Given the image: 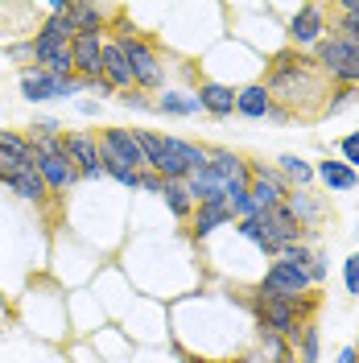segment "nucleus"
<instances>
[{
    "label": "nucleus",
    "mask_w": 359,
    "mask_h": 363,
    "mask_svg": "<svg viewBox=\"0 0 359 363\" xmlns=\"http://www.w3.org/2000/svg\"><path fill=\"white\" fill-rule=\"evenodd\" d=\"M265 91L277 108L285 112H310L322 91H326V79L318 74L314 58L302 54V50H281L277 58L269 62V79H265Z\"/></svg>",
    "instance_id": "nucleus-1"
},
{
    "label": "nucleus",
    "mask_w": 359,
    "mask_h": 363,
    "mask_svg": "<svg viewBox=\"0 0 359 363\" xmlns=\"http://www.w3.org/2000/svg\"><path fill=\"white\" fill-rule=\"evenodd\" d=\"M136 140H140V149H145V165H149L161 182H186L190 174L206 169V153H211L206 145L153 133V128H136Z\"/></svg>",
    "instance_id": "nucleus-2"
},
{
    "label": "nucleus",
    "mask_w": 359,
    "mask_h": 363,
    "mask_svg": "<svg viewBox=\"0 0 359 363\" xmlns=\"http://www.w3.org/2000/svg\"><path fill=\"white\" fill-rule=\"evenodd\" d=\"M112 42L120 45V54L128 58V70H133V87L136 91H161L165 87V62H161L158 45L149 42L145 33H133L128 25L120 21Z\"/></svg>",
    "instance_id": "nucleus-3"
},
{
    "label": "nucleus",
    "mask_w": 359,
    "mask_h": 363,
    "mask_svg": "<svg viewBox=\"0 0 359 363\" xmlns=\"http://www.w3.org/2000/svg\"><path fill=\"white\" fill-rule=\"evenodd\" d=\"M29 145H33V169L42 174L45 190L50 194H67L79 182V169L67 157V149H62V136H29Z\"/></svg>",
    "instance_id": "nucleus-4"
},
{
    "label": "nucleus",
    "mask_w": 359,
    "mask_h": 363,
    "mask_svg": "<svg viewBox=\"0 0 359 363\" xmlns=\"http://www.w3.org/2000/svg\"><path fill=\"white\" fill-rule=\"evenodd\" d=\"M314 67L318 74L326 79V83H335V87H359V45L355 42H343V38H322L314 45Z\"/></svg>",
    "instance_id": "nucleus-5"
},
{
    "label": "nucleus",
    "mask_w": 359,
    "mask_h": 363,
    "mask_svg": "<svg viewBox=\"0 0 359 363\" xmlns=\"http://www.w3.org/2000/svg\"><path fill=\"white\" fill-rule=\"evenodd\" d=\"M248 306H252V318H256V330H265V335H281L285 342H297L302 335V318H297V301H281V297H269V294H256L248 297Z\"/></svg>",
    "instance_id": "nucleus-6"
},
{
    "label": "nucleus",
    "mask_w": 359,
    "mask_h": 363,
    "mask_svg": "<svg viewBox=\"0 0 359 363\" xmlns=\"http://www.w3.org/2000/svg\"><path fill=\"white\" fill-rule=\"evenodd\" d=\"M289 182L277 174V165H265V161H252V182H248V199H252V215H265L272 206H281L289 199Z\"/></svg>",
    "instance_id": "nucleus-7"
},
{
    "label": "nucleus",
    "mask_w": 359,
    "mask_h": 363,
    "mask_svg": "<svg viewBox=\"0 0 359 363\" xmlns=\"http://www.w3.org/2000/svg\"><path fill=\"white\" fill-rule=\"evenodd\" d=\"M314 285H310V277L302 264H293V260H272L265 277H260V294L269 297H281V301H297L302 294H310Z\"/></svg>",
    "instance_id": "nucleus-8"
},
{
    "label": "nucleus",
    "mask_w": 359,
    "mask_h": 363,
    "mask_svg": "<svg viewBox=\"0 0 359 363\" xmlns=\"http://www.w3.org/2000/svg\"><path fill=\"white\" fill-rule=\"evenodd\" d=\"M83 83L79 79H58V74H45L42 67H25L21 70V95L29 104H45V99H70L79 95Z\"/></svg>",
    "instance_id": "nucleus-9"
},
{
    "label": "nucleus",
    "mask_w": 359,
    "mask_h": 363,
    "mask_svg": "<svg viewBox=\"0 0 359 363\" xmlns=\"http://www.w3.org/2000/svg\"><path fill=\"white\" fill-rule=\"evenodd\" d=\"M99 157H112L120 165H128V169H149L145 165V149H140V140H136V128H99Z\"/></svg>",
    "instance_id": "nucleus-10"
},
{
    "label": "nucleus",
    "mask_w": 359,
    "mask_h": 363,
    "mask_svg": "<svg viewBox=\"0 0 359 363\" xmlns=\"http://www.w3.org/2000/svg\"><path fill=\"white\" fill-rule=\"evenodd\" d=\"M289 45L293 50H314L322 38H326V9L322 4H302L289 17Z\"/></svg>",
    "instance_id": "nucleus-11"
},
{
    "label": "nucleus",
    "mask_w": 359,
    "mask_h": 363,
    "mask_svg": "<svg viewBox=\"0 0 359 363\" xmlns=\"http://www.w3.org/2000/svg\"><path fill=\"white\" fill-rule=\"evenodd\" d=\"M62 149L74 161L79 178H104V165H99V140L91 133H62Z\"/></svg>",
    "instance_id": "nucleus-12"
},
{
    "label": "nucleus",
    "mask_w": 359,
    "mask_h": 363,
    "mask_svg": "<svg viewBox=\"0 0 359 363\" xmlns=\"http://www.w3.org/2000/svg\"><path fill=\"white\" fill-rule=\"evenodd\" d=\"M104 42L108 38H74L70 42L74 79H104Z\"/></svg>",
    "instance_id": "nucleus-13"
},
{
    "label": "nucleus",
    "mask_w": 359,
    "mask_h": 363,
    "mask_svg": "<svg viewBox=\"0 0 359 363\" xmlns=\"http://www.w3.org/2000/svg\"><path fill=\"white\" fill-rule=\"evenodd\" d=\"M70 25H74V38H108V9L70 0Z\"/></svg>",
    "instance_id": "nucleus-14"
},
{
    "label": "nucleus",
    "mask_w": 359,
    "mask_h": 363,
    "mask_svg": "<svg viewBox=\"0 0 359 363\" xmlns=\"http://www.w3.org/2000/svg\"><path fill=\"white\" fill-rule=\"evenodd\" d=\"M236 223V215H231V206L227 203H202L194 206V215H190V235L194 240H206V235H215L219 227Z\"/></svg>",
    "instance_id": "nucleus-15"
},
{
    "label": "nucleus",
    "mask_w": 359,
    "mask_h": 363,
    "mask_svg": "<svg viewBox=\"0 0 359 363\" xmlns=\"http://www.w3.org/2000/svg\"><path fill=\"white\" fill-rule=\"evenodd\" d=\"M314 178L331 190V194H351L359 186V174L347 165V161H318L314 165Z\"/></svg>",
    "instance_id": "nucleus-16"
},
{
    "label": "nucleus",
    "mask_w": 359,
    "mask_h": 363,
    "mask_svg": "<svg viewBox=\"0 0 359 363\" xmlns=\"http://www.w3.org/2000/svg\"><path fill=\"white\" fill-rule=\"evenodd\" d=\"M186 190H190V199H194V206L202 203H223L227 199V182L206 165V169H199V174H190L186 178Z\"/></svg>",
    "instance_id": "nucleus-17"
},
{
    "label": "nucleus",
    "mask_w": 359,
    "mask_h": 363,
    "mask_svg": "<svg viewBox=\"0 0 359 363\" xmlns=\"http://www.w3.org/2000/svg\"><path fill=\"white\" fill-rule=\"evenodd\" d=\"M194 95H199L202 112L219 116V120L236 112V87H227V83H211V79H206V83H199V91H194Z\"/></svg>",
    "instance_id": "nucleus-18"
},
{
    "label": "nucleus",
    "mask_w": 359,
    "mask_h": 363,
    "mask_svg": "<svg viewBox=\"0 0 359 363\" xmlns=\"http://www.w3.org/2000/svg\"><path fill=\"white\" fill-rule=\"evenodd\" d=\"M272 112V99L265 83H248V87L236 91V116H248V120H269Z\"/></svg>",
    "instance_id": "nucleus-19"
},
{
    "label": "nucleus",
    "mask_w": 359,
    "mask_h": 363,
    "mask_svg": "<svg viewBox=\"0 0 359 363\" xmlns=\"http://www.w3.org/2000/svg\"><path fill=\"white\" fill-rule=\"evenodd\" d=\"M104 79L112 83V91L120 95V91H133V70H128V58L120 54V45L108 38L104 42Z\"/></svg>",
    "instance_id": "nucleus-20"
},
{
    "label": "nucleus",
    "mask_w": 359,
    "mask_h": 363,
    "mask_svg": "<svg viewBox=\"0 0 359 363\" xmlns=\"http://www.w3.org/2000/svg\"><path fill=\"white\" fill-rule=\"evenodd\" d=\"M9 190H13V194H17V199H21V203H45V199H50V190H45V182H42V174H38V169H33V165H25L21 174H13V178H9Z\"/></svg>",
    "instance_id": "nucleus-21"
},
{
    "label": "nucleus",
    "mask_w": 359,
    "mask_h": 363,
    "mask_svg": "<svg viewBox=\"0 0 359 363\" xmlns=\"http://www.w3.org/2000/svg\"><path fill=\"white\" fill-rule=\"evenodd\" d=\"M153 112L161 116H199L202 104L194 91H161L158 99H153Z\"/></svg>",
    "instance_id": "nucleus-22"
},
{
    "label": "nucleus",
    "mask_w": 359,
    "mask_h": 363,
    "mask_svg": "<svg viewBox=\"0 0 359 363\" xmlns=\"http://www.w3.org/2000/svg\"><path fill=\"white\" fill-rule=\"evenodd\" d=\"M285 211H289V215L306 227V231H314V223L322 219V203H318V199H310V190H289Z\"/></svg>",
    "instance_id": "nucleus-23"
},
{
    "label": "nucleus",
    "mask_w": 359,
    "mask_h": 363,
    "mask_svg": "<svg viewBox=\"0 0 359 363\" xmlns=\"http://www.w3.org/2000/svg\"><path fill=\"white\" fill-rule=\"evenodd\" d=\"M161 203H165V211H170L174 219H190V215H194V199H190L186 182H165V186H161Z\"/></svg>",
    "instance_id": "nucleus-24"
},
{
    "label": "nucleus",
    "mask_w": 359,
    "mask_h": 363,
    "mask_svg": "<svg viewBox=\"0 0 359 363\" xmlns=\"http://www.w3.org/2000/svg\"><path fill=\"white\" fill-rule=\"evenodd\" d=\"M277 174L289 182V186H297V190H306L310 182H314V165L306 157H297V153H285V157L277 161Z\"/></svg>",
    "instance_id": "nucleus-25"
},
{
    "label": "nucleus",
    "mask_w": 359,
    "mask_h": 363,
    "mask_svg": "<svg viewBox=\"0 0 359 363\" xmlns=\"http://www.w3.org/2000/svg\"><path fill=\"white\" fill-rule=\"evenodd\" d=\"M0 153L13 161H29L33 165V145L25 133H13V128H0Z\"/></svg>",
    "instance_id": "nucleus-26"
},
{
    "label": "nucleus",
    "mask_w": 359,
    "mask_h": 363,
    "mask_svg": "<svg viewBox=\"0 0 359 363\" xmlns=\"http://www.w3.org/2000/svg\"><path fill=\"white\" fill-rule=\"evenodd\" d=\"M318 347H322V330H318V322H306L297 342H293V355L302 363H318Z\"/></svg>",
    "instance_id": "nucleus-27"
},
{
    "label": "nucleus",
    "mask_w": 359,
    "mask_h": 363,
    "mask_svg": "<svg viewBox=\"0 0 359 363\" xmlns=\"http://www.w3.org/2000/svg\"><path fill=\"white\" fill-rule=\"evenodd\" d=\"M236 231L244 235L248 244H256L265 256H272V260H277V248L269 244V235H265V227H260V219H256V215H252V219H240V223H236Z\"/></svg>",
    "instance_id": "nucleus-28"
},
{
    "label": "nucleus",
    "mask_w": 359,
    "mask_h": 363,
    "mask_svg": "<svg viewBox=\"0 0 359 363\" xmlns=\"http://www.w3.org/2000/svg\"><path fill=\"white\" fill-rule=\"evenodd\" d=\"M355 104H359V87H335L331 99L322 104V116H338V112H347V108H355Z\"/></svg>",
    "instance_id": "nucleus-29"
},
{
    "label": "nucleus",
    "mask_w": 359,
    "mask_h": 363,
    "mask_svg": "<svg viewBox=\"0 0 359 363\" xmlns=\"http://www.w3.org/2000/svg\"><path fill=\"white\" fill-rule=\"evenodd\" d=\"M99 165H104V174H108V178H116L120 186L136 190V169H128V165H120V161H112V157H99Z\"/></svg>",
    "instance_id": "nucleus-30"
},
{
    "label": "nucleus",
    "mask_w": 359,
    "mask_h": 363,
    "mask_svg": "<svg viewBox=\"0 0 359 363\" xmlns=\"http://www.w3.org/2000/svg\"><path fill=\"white\" fill-rule=\"evenodd\" d=\"M338 153H343L338 161H347V165H351V169L359 174V128H355V133H347L343 140H338Z\"/></svg>",
    "instance_id": "nucleus-31"
},
{
    "label": "nucleus",
    "mask_w": 359,
    "mask_h": 363,
    "mask_svg": "<svg viewBox=\"0 0 359 363\" xmlns=\"http://www.w3.org/2000/svg\"><path fill=\"white\" fill-rule=\"evenodd\" d=\"M116 99H120V104H124L128 112H153V99H149L145 91H136V87H133V91H120Z\"/></svg>",
    "instance_id": "nucleus-32"
},
{
    "label": "nucleus",
    "mask_w": 359,
    "mask_h": 363,
    "mask_svg": "<svg viewBox=\"0 0 359 363\" xmlns=\"http://www.w3.org/2000/svg\"><path fill=\"white\" fill-rule=\"evenodd\" d=\"M343 285H347L351 297H359V252H351V256L343 260Z\"/></svg>",
    "instance_id": "nucleus-33"
},
{
    "label": "nucleus",
    "mask_w": 359,
    "mask_h": 363,
    "mask_svg": "<svg viewBox=\"0 0 359 363\" xmlns=\"http://www.w3.org/2000/svg\"><path fill=\"white\" fill-rule=\"evenodd\" d=\"M335 38H343V42H355V45H359V17H347V13H338Z\"/></svg>",
    "instance_id": "nucleus-34"
},
{
    "label": "nucleus",
    "mask_w": 359,
    "mask_h": 363,
    "mask_svg": "<svg viewBox=\"0 0 359 363\" xmlns=\"http://www.w3.org/2000/svg\"><path fill=\"white\" fill-rule=\"evenodd\" d=\"M306 277H310V285H322V281H326V252H318L314 248V256H310V264H306Z\"/></svg>",
    "instance_id": "nucleus-35"
},
{
    "label": "nucleus",
    "mask_w": 359,
    "mask_h": 363,
    "mask_svg": "<svg viewBox=\"0 0 359 363\" xmlns=\"http://www.w3.org/2000/svg\"><path fill=\"white\" fill-rule=\"evenodd\" d=\"M4 54H9L13 62H21V70H25L29 62H33V38H29V42H13V45H4Z\"/></svg>",
    "instance_id": "nucleus-36"
},
{
    "label": "nucleus",
    "mask_w": 359,
    "mask_h": 363,
    "mask_svg": "<svg viewBox=\"0 0 359 363\" xmlns=\"http://www.w3.org/2000/svg\"><path fill=\"white\" fill-rule=\"evenodd\" d=\"M29 136H62V124L54 116H42V120H33V133Z\"/></svg>",
    "instance_id": "nucleus-37"
},
{
    "label": "nucleus",
    "mask_w": 359,
    "mask_h": 363,
    "mask_svg": "<svg viewBox=\"0 0 359 363\" xmlns=\"http://www.w3.org/2000/svg\"><path fill=\"white\" fill-rule=\"evenodd\" d=\"M161 186H165V182H161L158 174H153V169H140V174H136V190H149V194H161Z\"/></svg>",
    "instance_id": "nucleus-38"
},
{
    "label": "nucleus",
    "mask_w": 359,
    "mask_h": 363,
    "mask_svg": "<svg viewBox=\"0 0 359 363\" xmlns=\"http://www.w3.org/2000/svg\"><path fill=\"white\" fill-rule=\"evenodd\" d=\"M335 363H359V355H355V347H343L335 355Z\"/></svg>",
    "instance_id": "nucleus-39"
},
{
    "label": "nucleus",
    "mask_w": 359,
    "mask_h": 363,
    "mask_svg": "<svg viewBox=\"0 0 359 363\" xmlns=\"http://www.w3.org/2000/svg\"><path fill=\"white\" fill-rule=\"evenodd\" d=\"M338 13H347V17H359V0H338Z\"/></svg>",
    "instance_id": "nucleus-40"
},
{
    "label": "nucleus",
    "mask_w": 359,
    "mask_h": 363,
    "mask_svg": "<svg viewBox=\"0 0 359 363\" xmlns=\"http://www.w3.org/2000/svg\"><path fill=\"white\" fill-rule=\"evenodd\" d=\"M79 112H83V116H99V99H83V104H79Z\"/></svg>",
    "instance_id": "nucleus-41"
},
{
    "label": "nucleus",
    "mask_w": 359,
    "mask_h": 363,
    "mask_svg": "<svg viewBox=\"0 0 359 363\" xmlns=\"http://www.w3.org/2000/svg\"><path fill=\"white\" fill-rule=\"evenodd\" d=\"M269 120H277V124H289L293 116L285 112V108H277V104H272V112H269Z\"/></svg>",
    "instance_id": "nucleus-42"
},
{
    "label": "nucleus",
    "mask_w": 359,
    "mask_h": 363,
    "mask_svg": "<svg viewBox=\"0 0 359 363\" xmlns=\"http://www.w3.org/2000/svg\"><path fill=\"white\" fill-rule=\"evenodd\" d=\"M355 355H359V342H355Z\"/></svg>",
    "instance_id": "nucleus-43"
}]
</instances>
